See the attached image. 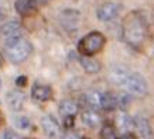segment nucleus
<instances>
[{
	"mask_svg": "<svg viewBox=\"0 0 154 139\" xmlns=\"http://www.w3.org/2000/svg\"><path fill=\"white\" fill-rule=\"evenodd\" d=\"M122 33L125 41L133 48H140L146 41L147 37V24L144 17L140 13H130L123 21Z\"/></svg>",
	"mask_w": 154,
	"mask_h": 139,
	"instance_id": "obj_1",
	"label": "nucleus"
},
{
	"mask_svg": "<svg viewBox=\"0 0 154 139\" xmlns=\"http://www.w3.org/2000/svg\"><path fill=\"white\" fill-rule=\"evenodd\" d=\"M105 44H106L105 35L99 31H92V33L86 34L85 37L81 38V41L78 42V51L82 55L92 56L95 54H98L99 51H102Z\"/></svg>",
	"mask_w": 154,
	"mask_h": 139,
	"instance_id": "obj_2",
	"label": "nucleus"
},
{
	"mask_svg": "<svg viewBox=\"0 0 154 139\" xmlns=\"http://www.w3.org/2000/svg\"><path fill=\"white\" fill-rule=\"evenodd\" d=\"M6 52H7V58L11 63H21L27 59L33 52V45L31 42H28L24 38H20L17 42H14L13 45L6 46Z\"/></svg>",
	"mask_w": 154,
	"mask_h": 139,
	"instance_id": "obj_3",
	"label": "nucleus"
},
{
	"mask_svg": "<svg viewBox=\"0 0 154 139\" xmlns=\"http://www.w3.org/2000/svg\"><path fill=\"white\" fill-rule=\"evenodd\" d=\"M122 87H125V90L129 94H131V96H144L146 93H147V90H149V86H147L146 79L139 73L129 74L125 84Z\"/></svg>",
	"mask_w": 154,
	"mask_h": 139,
	"instance_id": "obj_4",
	"label": "nucleus"
},
{
	"mask_svg": "<svg viewBox=\"0 0 154 139\" xmlns=\"http://www.w3.org/2000/svg\"><path fill=\"white\" fill-rule=\"evenodd\" d=\"M0 34L5 37V45L10 46L14 42H17L21 37V25L17 20H10L7 23L2 24L0 27Z\"/></svg>",
	"mask_w": 154,
	"mask_h": 139,
	"instance_id": "obj_5",
	"label": "nucleus"
},
{
	"mask_svg": "<svg viewBox=\"0 0 154 139\" xmlns=\"http://www.w3.org/2000/svg\"><path fill=\"white\" fill-rule=\"evenodd\" d=\"M122 4L116 1H107L103 3L96 9V17L100 21H112L120 14Z\"/></svg>",
	"mask_w": 154,
	"mask_h": 139,
	"instance_id": "obj_6",
	"label": "nucleus"
},
{
	"mask_svg": "<svg viewBox=\"0 0 154 139\" xmlns=\"http://www.w3.org/2000/svg\"><path fill=\"white\" fill-rule=\"evenodd\" d=\"M79 20H81V13L75 9H66L60 13V24L62 25L64 30L69 31V33H72V31H75L78 28Z\"/></svg>",
	"mask_w": 154,
	"mask_h": 139,
	"instance_id": "obj_7",
	"label": "nucleus"
},
{
	"mask_svg": "<svg viewBox=\"0 0 154 139\" xmlns=\"http://www.w3.org/2000/svg\"><path fill=\"white\" fill-rule=\"evenodd\" d=\"M41 126L44 134L47 135L48 138H55L60 134V124L58 121L54 118L52 115H44L41 118Z\"/></svg>",
	"mask_w": 154,
	"mask_h": 139,
	"instance_id": "obj_8",
	"label": "nucleus"
},
{
	"mask_svg": "<svg viewBox=\"0 0 154 139\" xmlns=\"http://www.w3.org/2000/svg\"><path fill=\"white\" fill-rule=\"evenodd\" d=\"M26 94L21 90H11L7 94V103L13 111H20L26 106Z\"/></svg>",
	"mask_w": 154,
	"mask_h": 139,
	"instance_id": "obj_9",
	"label": "nucleus"
},
{
	"mask_svg": "<svg viewBox=\"0 0 154 139\" xmlns=\"http://www.w3.org/2000/svg\"><path fill=\"white\" fill-rule=\"evenodd\" d=\"M31 96H33L34 100H37V101H48L50 98L52 97V90L51 87H48L45 84H34L33 88H31Z\"/></svg>",
	"mask_w": 154,
	"mask_h": 139,
	"instance_id": "obj_10",
	"label": "nucleus"
},
{
	"mask_svg": "<svg viewBox=\"0 0 154 139\" xmlns=\"http://www.w3.org/2000/svg\"><path fill=\"white\" fill-rule=\"evenodd\" d=\"M85 103L92 110H102L103 104V91L99 90H91L89 93L85 94Z\"/></svg>",
	"mask_w": 154,
	"mask_h": 139,
	"instance_id": "obj_11",
	"label": "nucleus"
},
{
	"mask_svg": "<svg viewBox=\"0 0 154 139\" xmlns=\"http://www.w3.org/2000/svg\"><path fill=\"white\" fill-rule=\"evenodd\" d=\"M37 7V0H16L14 9L20 16H28Z\"/></svg>",
	"mask_w": 154,
	"mask_h": 139,
	"instance_id": "obj_12",
	"label": "nucleus"
},
{
	"mask_svg": "<svg viewBox=\"0 0 154 139\" xmlns=\"http://www.w3.org/2000/svg\"><path fill=\"white\" fill-rule=\"evenodd\" d=\"M78 60H79L81 66H82V69L85 70V72H88V73H98L99 70H100V65H99V62L96 59H94V58H91V56H86V55H82L78 58Z\"/></svg>",
	"mask_w": 154,
	"mask_h": 139,
	"instance_id": "obj_13",
	"label": "nucleus"
},
{
	"mask_svg": "<svg viewBox=\"0 0 154 139\" xmlns=\"http://www.w3.org/2000/svg\"><path fill=\"white\" fill-rule=\"evenodd\" d=\"M129 74H130V72L123 66H115V68L110 69V79L117 86H123Z\"/></svg>",
	"mask_w": 154,
	"mask_h": 139,
	"instance_id": "obj_14",
	"label": "nucleus"
},
{
	"mask_svg": "<svg viewBox=\"0 0 154 139\" xmlns=\"http://www.w3.org/2000/svg\"><path fill=\"white\" fill-rule=\"evenodd\" d=\"M134 126L137 132L143 136V138H150L151 136V125H150V122L147 118L141 115H137L134 118Z\"/></svg>",
	"mask_w": 154,
	"mask_h": 139,
	"instance_id": "obj_15",
	"label": "nucleus"
},
{
	"mask_svg": "<svg viewBox=\"0 0 154 139\" xmlns=\"http://www.w3.org/2000/svg\"><path fill=\"white\" fill-rule=\"evenodd\" d=\"M60 112L64 117H74L78 112V106L74 100H62L60 103Z\"/></svg>",
	"mask_w": 154,
	"mask_h": 139,
	"instance_id": "obj_16",
	"label": "nucleus"
},
{
	"mask_svg": "<svg viewBox=\"0 0 154 139\" xmlns=\"http://www.w3.org/2000/svg\"><path fill=\"white\" fill-rule=\"evenodd\" d=\"M82 122H84V125L89 126V128H96L100 122V118L94 110H88L82 114Z\"/></svg>",
	"mask_w": 154,
	"mask_h": 139,
	"instance_id": "obj_17",
	"label": "nucleus"
},
{
	"mask_svg": "<svg viewBox=\"0 0 154 139\" xmlns=\"http://www.w3.org/2000/svg\"><path fill=\"white\" fill-rule=\"evenodd\" d=\"M119 106V98L112 94V93H103V104H102V110L106 111H112L116 107Z\"/></svg>",
	"mask_w": 154,
	"mask_h": 139,
	"instance_id": "obj_18",
	"label": "nucleus"
},
{
	"mask_svg": "<svg viewBox=\"0 0 154 139\" xmlns=\"http://www.w3.org/2000/svg\"><path fill=\"white\" fill-rule=\"evenodd\" d=\"M133 125H134V120H131L127 114H120L117 117V126L122 131H129Z\"/></svg>",
	"mask_w": 154,
	"mask_h": 139,
	"instance_id": "obj_19",
	"label": "nucleus"
},
{
	"mask_svg": "<svg viewBox=\"0 0 154 139\" xmlns=\"http://www.w3.org/2000/svg\"><path fill=\"white\" fill-rule=\"evenodd\" d=\"M14 125H16V128H19V129L21 131H26L30 128V125H31V122H30V120H28L26 115H17L14 117Z\"/></svg>",
	"mask_w": 154,
	"mask_h": 139,
	"instance_id": "obj_20",
	"label": "nucleus"
},
{
	"mask_svg": "<svg viewBox=\"0 0 154 139\" xmlns=\"http://www.w3.org/2000/svg\"><path fill=\"white\" fill-rule=\"evenodd\" d=\"M100 139H117L116 132L110 125H105L100 131Z\"/></svg>",
	"mask_w": 154,
	"mask_h": 139,
	"instance_id": "obj_21",
	"label": "nucleus"
},
{
	"mask_svg": "<svg viewBox=\"0 0 154 139\" xmlns=\"http://www.w3.org/2000/svg\"><path fill=\"white\" fill-rule=\"evenodd\" d=\"M2 139H21L20 138V135L13 129H6L2 135Z\"/></svg>",
	"mask_w": 154,
	"mask_h": 139,
	"instance_id": "obj_22",
	"label": "nucleus"
},
{
	"mask_svg": "<svg viewBox=\"0 0 154 139\" xmlns=\"http://www.w3.org/2000/svg\"><path fill=\"white\" fill-rule=\"evenodd\" d=\"M62 139H82V136H81L78 132H74V131H68L64 136H62Z\"/></svg>",
	"mask_w": 154,
	"mask_h": 139,
	"instance_id": "obj_23",
	"label": "nucleus"
},
{
	"mask_svg": "<svg viewBox=\"0 0 154 139\" xmlns=\"http://www.w3.org/2000/svg\"><path fill=\"white\" fill-rule=\"evenodd\" d=\"M129 103H130V97H129L127 94H125V96H122V97L119 98V106L123 107V108H126Z\"/></svg>",
	"mask_w": 154,
	"mask_h": 139,
	"instance_id": "obj_24",
	"label": "nucleus"
},
{
	"mask_svg": "<svg viewBox=\"0 0 154 139\" xmlns=\"http://www.w3.org/2000/svg\"><path fill=\"white\" fill-rule=\"evenodd\" d=\"M26 83H27V77H26V76H19V77L16 79V84H17V86H24Z\"/></svg>",
	"mask_w": 154,
	"mask_h": 139,
	"instance_id": "obj_25",
	"label": "nucleus"
},
{
	"mask_svg": "<svg viewBox=\"0 0 154 139\" xmlns=\"http://www.w3.org/2000/svg\"><path fill=\"white\" fill-rule=\"evenodd\" d=\"M120 139H137V138H136L133 134H130V132H129V134H125V135H123Z\"/></svg>",
	"mask_w": 154,
	"mask_h": 139,
	"instance_id": "obj_26",
	"label": "nucleus"
},
{
	"mask_svg": "<svg viewBox=\"0 0 154 139\" xmlns=\"http://www.w3.org/2000/svg\"><path fill=\"white\" fill-rule=\"evenodd\" d=\"M5 16H6V11L2 7H0V24H2V21L5 20Z\"/></svg>",
	"mask_w": 154,
	"mask_h": 139,
	"instance_id": "obj_27",
	"label": "nucleus"
},
{
	"mask_svg": "<svg viewBox=\"0 0 154 139\" xmlns=\"http://www.w3.org/2000/svg\"><path fill=\"white\" fill-rule=\"evenodd\" d=\"M5 65V58H3V54H2V51H0V66Z\"/></svg>",
	"mask_w": 154,
	"mask_h": 139,
	"instance_id": "obj_28",
	"label": "nucleus"
},
{
	"mask_svg": "<svg viewBox=\"0 0 154 139\" xmlns=\"http://www.w3.org/2000/svg\"><path fill=\"white\" fill-rule=\"evenodd\" d=\"M41 1H44V3H47V1H51V0H41Z\"/></svg>",
	"mask_w": 154,
	"mask_h": 139,
	"instance_id": "obj_29",
	"label": "nucleus"
},
{
	"mask_svg": "<svg viewBox=\"0 0 154 139\" xmlns=\"http://www.w3.org/2000/svg\"><path fill=\"white\" fill-rule=\"evenodd\" d=\"M0 87H2V79H0Z\"/></svg>",
	"mask_w": 154,
	"mask_h": 139,
	"instance_id": "obj_30",
	"label": "nucleus"
},
{
	"mask_svg": "<svg viewBox=\"0 0 154 139\" xmlns=\"http://www.w3.org/2000/svg\"><path fill=\"white\" fill-rule=\"evenodd\" d=\"M82 139H84V138H82Z\"/></svg>",
	"mask_w": 154,
	"mask_h": 139,
	"instance_id": "obj_31",
	"label": "nucleus"
}]
</instances>
